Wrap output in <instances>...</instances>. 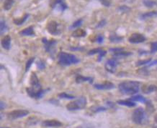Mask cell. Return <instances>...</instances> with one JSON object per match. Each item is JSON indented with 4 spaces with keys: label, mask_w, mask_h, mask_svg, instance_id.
Wrapping results in <instances>:
<instances>
[{
    "label": "cell",
    "mask_w": 157,
    "mask_h": 128,
    "mask_svg": "<svg viewBox=\"0 0 157 128\" xmlns=\"http://www.w3.org/2000/svg\"><path fill=\"white\" fill-rule=\"evenodd\" d=\"M140 82L137 81H125L118 85L119 90L124 95H135L139 91Z\"/></svg>",
    "instance_id": "cell-1"
},
{
    "label": "cell",
    "mask_w": 157,
    "mask_h": 128,
    "mask_svg": "<svg viewBox=\"0 0 157 128\" xmlns=\"http://www.w3.org/2000/svg\"><path fill=\"white\" fill-rule=\"evenodd\" d=\"M30 87L26 89V92L28 95L30 97L36 99L37 95L39 94L43 89L41 88V85L40 84V81L37 78L36 74L35 72H33L31 74V77H30Z\"/></svg>",
    "instance_id": "cell-2"
},
{
    "label": "cell",
    "mask_w": 157,
    "mask_h": 128,
    "mask_svg": "<svg viewBox=\"0 0 157 128\" xmlns=\"http://www.w3.org/2000/svg\"><path fill=\"white\" fill-rule=\"evenodd\" d=\"M58 64L62 66H70L71 65H76L80 62L79 59H78L74 54L61 51L58 55Z\"/></svg>",
    "instance_id": "cell-3"
},
{
    "label": "cell",
    "mask_w": 157,
    "mask_h": 128,
    "mask_svg": "<svg viewBox=\"0 0 157 128\" xmlns=\"http://www.w3.org/2000/svg\"><path fill=\"white\" fill-rule=\"evenodd\" d=\"M132 120L137 124H143L148 120V117L144 108L138 107L134 110L132 115Z\"/></svg>",
    "instance_id": "cell-4"
},
{
    "label": "cell",
    "mask_w": 157,
    "mask_h": 128,
    "mask_svg": "<svg viewBox=\"0 0 157 128\" xmlns=\"http://www.w3.org/2000/svg\"><path fill=\"white\" fill-rule=\"evenodd\" d=\"M87 99L84 97H80L77 99L71 101L67 104V109L69 111L82 110L86 107Z\"/></svg>",
    "instance_id": "cell-5"
},
{
    "label": "cell",
    "mask_w": 157,
    "mask_h": 128,
    "mask_svg": "<svg viewBox=\"0 0 157 128\" xmlns=\"http://www.w3.org/2000/svg\"><path fill=\"white\" fill-rule=\"evenodd\" d=\"M42 42L44 44V48H45L46 51L49 52L50 54L53 57L55 52H56V45L57 44V41L56 40H48L46 38H43Z\"/></svg>",
    "instance_id": "cell-6"
},
{
    "label": "cell",
    "mask_w": 157,
    "mask_h": 128,
    "mask_svg": "<svg viewBox=\"0 0 157 128\" xmlns=\"http://www.w3.org/2000/svg\"><path fill=\"white\" fill-rule=\"evenodd\" d=\"M28 114H29V111L26 110H15L9 113L7 116L11 120H16V119L25 117Z\"/></svg>",
    "instance_id": "cell-7"
},
{
    "label": "cell",
    "mask_w": 157,
    "mask_h": 128,
    "mask_svg": "<svg viewBox=\"0 0 157 128\" xmlns=\"http://www.w3.org/2000/svg\"><path fill=\"white\" fill-rule=\"evenodd\" d=\"M50 6L52 9H58V10L61 12H64L68 9L67 4L64 0H51Z\"/></svg>",
    "instance_id": "cell-8"
},
{
    "label": "cell",
    "mask_w": 157,
    "mask_h": 128,
    "mask_svg": "<svg viewBox=\"0 0 157 128\" xmlns=\"http://www.w3.org/2000/svg\"><path fill=\"white\" fill-rule=\"evenodd\" d=\"M48 32L53 35H58L61 34V30L59 29V24L56 21H51L48 23L46 26Z\"/></svg>",
    "instance_id": "cell-9"
},
{
    "label": "cell",
    "mask_w": 157,
    "mask_h": 128,
    "mask_svg": "<svg viewBox=\"0 0 157 128\" xmlns=\"http://www.w3.org/2000/svg\"><path fill=\"white\" fill-rule=\"evenodd\" d=\"M119 62L117 61V59L112 58L110 60H108L105 63V67L108 72L110 73H115L116 68H117V65H118Z\"/></svg>",
    "instance_id": "cell-10"
},
{
    "label": "cell",
    "mask_w": 157,
    "mask_h": 128,
    "mask_svg": "<svg viewBox=\"0 0 157 128\" xmlns=\"http://www.w3.org/2000/svg\"><path fill=\"white\" fill-rule=\"evenodd\" d=\"M145 36L139 33H134L133 35H131V37H129L128 40L132 44H139L142 43V42H145L146 41Z\"/></svg>",
    "instance_id": "cell-11"
},
{
    "label": "cell",
    "mask_w": 157,
    "mask_h": 128,
    "mask_svg": "<svg viewBox=\"0 0 157 128\" xmlns=\"http://www.w3.org/2000/svg\"><path fill=\"white\" fill-rule=\"evenodd\" d=\"M94 88L99 90H109L115 88V85L111 82L106 81L102 84H95L94 85Z\"/></svg>",
    "instance_id": "cell-12"
},
{
    "label": "cell",
    "mask_w": 157,
    "mask_h": 128,
    "mask_svg": "<svg viewBox=\"0 0 157 128\" xmlns=\"http://www.w3.org/2000/svg\"><path fill=\"white\" fill-rule=\"evenodd\" d=\"M42 126L43 127H58L62 126V123L58 120H47L42 122Z\"/></svg>",
    "instance_id": "cell-13"
},
{
    "label": "cell",
    "mask_w": 157,
    "mask_h": 128,
    "mask_svg": "<svg viewBox=\"0 0 157 128\" xmlns=\"http://www.w3.org/2000/svg\"><path fill=\"white\" fill-rule=\"evenodd\" d=\"M1 46L4 49L9 50L11 47V37L10 35H6L1 40Z\"/></svg>",
    "instance_id": "cell-14"
},
{
    "label": "cell",
    "mask_w": 157,
    "mask_h": 128,
    "mask_svg": "<svg viewBox=\"0 0 157 128\" xmlns=\"http://www.w3.org/2000/svg\"><path fill=\"white\" fill-rule=\"evenodd\" d=\"M19 35H22V36H35L33 26H28V27L22 30L21 32H19Z\"/></svg>",
    "instance_id": "cell-15"
},
{
    "label": "cell",
    "mask_w": 157,
    "mask_h": 128,
    "mask_svg": "<svg viewBox=\"0 0 157 128\" xmlns=\"http://www.w3.org/2000/svg\"><path fill=\"white\" fill-rule=\"evenodd\" d=\"M157 17V12L151 11L142 14V15L140 16V19H141V20H146V19H148L153 18V17Z\"/></svg>",
    "instance_id": "cell-16"
},
{
    "label": "cell",
    "mask_w": 157,
    "mask_h": 128,
    "mask_svg": "<svg viewBox=\"0 0 157 128\" xmlns=\"http://www.w3.org/2000/svg\"><path fill=\"white\" fill-rule=\"evenodd\" d=\"M157 90V87L155 85H145L143 87L142 91L145 94H150L151 92H155Z\"/></svg>",
    "instance_id": "cell-17"
},
{
    "label": "cell",
    "mask_w": 157,
    "mask_h": 128,
    "mask_svg": "<svg viewBox=\"0 0 157 128\" xmlns=\"http://www.w3.org/2000/svg\"><path fill=\"white\" fill-rule=\"evenodd\" d=\"M30 17L29 14H27V13L25 14L24 16H23L22 17H21V18L14 19L13 20L14 24H16V25H17V26L22 25V24H24V23L25 22V21L28 19V17Z\"/></svg>",
    "instance_id": "cell-18"
},
{
    "label": "cell",
    "mask_w": 157,
    "mask_h": 128,
    "mask_svg": "<svg viewBox=\"0 0 157 128\" xmlns=\"http://www.w3.org/2000/svg\"><path fill=\"white\" fill-rule=\"evenodd\" d=\"M93 79L90 77H84L82 75H77L76 77V83H82L84 82H89L90 84H92Z\"/></svg>",
    "instance_id": "cell-19"
},
{
    "label": "cell",
    "mask_w": 157,
    "mask_h": 128,
    "mask_svg": "<svg viewBox=\"0 0 157 128\" xmlns=\"http://www.w3.org/2000/svg\"><path fill=\"white\" fill-rule=\"evenodd\" d=\"M117 103L118 104H120V105L126 106L128 107H133L136 105V104L131 100H118Z\"/></svg>",
    "instance_id": "cell-20"
},
{
    "label": "cell",
    "mask_w": 157,
    "mask_h": 128,
    "mask_svg": "<svg viewBox=\"0 0 157 128\" xmlns=\"http://www.w3.org/2000/svg\"><path fill=\"white\" fill-rule=\"evenodd\" d=\"M87 32L84 29H77L74 30V32L72 33V36L74 37H84L86 36Z\"/></svg>",
    "instance_id": "cell-21"
},
{
    "label": "cell",
    "mask_w": 157,
    "mask_h": 128,
    "mask_svg": "<svg viewBox=\"0 0 157 128\" xmlns=\"http://www.w3.org/2000/svg\"><path fill=\"white\" fill-rule=\"evenodd\" d=\"M123 40V37L118 36L115 34H112L110 36V41L112 43H117V42H120Z\"/></svg>",
    "instance_id": "cell-22"
},
{
    "label": "cell",
    "mask_w": 157,
    "mask_h": 128,
    "mask_svg": "<svg viewBox=\"0 0 157 128\" xmlns=\"http://www.w3.org/2000/svg\"><path fill=\"white\" fill-rule=\"evenodd\" d=\"M130 100L131 101H137V102H143V103H146L147 102V99H146L145 97H143L142 95H135L131 97L130 98Z\"/></svg>",
    "instance_id": "cell-23"
},
{
    "label": "cell",
    "mask_w": 157,
    "mask_h": 128,
    "mask_svg": "<svg viewBox=\"0 0 157 128\" xmlns=\"http://www.w3.org/2000/svg\"><path fill=\"white\" fill-rule=\"evenodd\" d=\"M8 29L9 27L6 22L4 20H1V22H0V33H1V35H3L6 32H7Z\"/></svg>",
    "instance_id": "cell-24"
},
{
    "label": "cell",
    "mask_w": 157,
    "mask_h": 128,
    "mask_svg": "<svg viewBox=\"0 0 157 128\" xmlns=\"http://www.w3.org/2000/svg\"><path fill=\"white\" fill-rule=\"evenodd\" d=\"M14 2H15L14 0H5L4 2V5H3L4 10H6V11L11 10V8L14 4Z\"/></svg>",
    "instance_id": "cell-25"
},
{
    "label": "cell",
    "mask_w": 157,
    "mask_h": 128,
    "mask_svg": "<svg viewBox=\"0 0 157 128\" xmlns=\"http://www.w3.org/2000/svg\"><path fill=\"white\" fill-rule=\"evenodd\" d=\"M132 53L131 52H126V51H119V52H115L114 53V57L117 58H121V57H128L131 55Z\"/></svg>",
    "instance_id": "cell-26"
},
{
    "label": "cell",
    "mask_w": 157,
    "mask_h": 128,
    "mask_svg": "<svg viewBox=\"0 0 157 128\" xmlns=\"http://www.w3.org/2000/svg\"><path fill=\"white\" fill-rule=\"evenodd\" d=\"M143 3H144V4L148 8H152L154 6L157 5V3L156 1H153V0H144Z\"/></svg>",
    "instance_id": "cell-27"
},
{
    "label": "cell",
    "mask_w": 157,
    "mask_h": 128,
    "mask_svg": "<svg viewBox=\"0 0 157 128\" xmlns=\"http://www.w3.org/2000/svg\"><path fill=\"white\" fill-rule=\"evenodd\" d=\"M82 23H83V19H78V20L75 21V22L73 23L72 24H71V26H70V29H75V28L79 27L80 26L82 25Z\"/></svg>",
    "instance_id": "cell-28"
},
{
    "label": "cell",
    "mask_w": 157,
    "mask_h": 128,
    "mask_svg": "<svg viewBox=\"0 0 157 128\" xmlns=\"http://www.w3.org/2000/svg\"><path fill=\"white\" fill-rule=\"evenodd\" d=\"M58 97L61 99H75V97L73 95H68L67 93L66 92H61L58 95Z\"/></svg>",
    "instance_id": "cell-29"
},
{
    "label": "cell",
    "mask_w": 157,
    "mask_h": 128,
    "mask_svg": "<svg viewBox=\"0 0 157 128\" xmlns=\"http://www.w3.org/2000/svg\"><path fill=\"white\" fill-rule=\"evenodd\" d=\"M34 60H35V57H31L28 60V62H27L26 65H25V72H28V70L30 69V67H31L32 64L33 63Z\"/></svg>",
    "instance_id": "cell-30"
},
{
    "label": "cell",
    "mask_w": 157,
    "mask_h": 128,
    "mask_svg": "<svg viewBox=\"0 0 157 128\" xmlns=\"http://www.w3.org/2000/svg\"><path fill=\"white\" fill-rule=\"evenodd\" d=\"M37 67L39 70H43L46 67V62H44L43 60H39V61H37Z\"/></svg>",
    "instance_id": "cell-31"
},
{
    "label": "cell",
    "mask_w": 157,
    "mask_h": 128,
    "mask_svg": "<svg viewBox=\"0 0 157 128\" xmlns=\"http://www.w3.org/2000/svg\"><path fill=\"white\" fill-rule=\"evenodd\" d=\"M157 51V42H151V54H153V53Z\"/></svg>",
    "instance_id": "cell-32"
},
{
    "label": "cell",
    "mask_w": 157,
    "mask_h": 128,
    "mask_svg": "<svg viewBox=\"0 0 157 128\" xmlns=\"http://www.w3.org/2000/svg\"><path fill=\"white\" fill-rule=\"evenodd\" d=\"M151 62V59H149V60H141V61L137 62L136 65L137 66H141V65H145L149 64Z\"/></svg>",
    "instance_id": "cell-33"
},
{
    "label": "cell",
    "mask_w": 157,
    "mask_h": 128,
    "mask_svg": "<svg viewBox=\"0 0 157 128\" xmlns=\"http://www.w3.org/2000/svg\"><path fill=\"white\" fill-rule=\"evenodd\" d=\"M118 10L122 13H127V12L131 11V9H130L127 6H121L119 7Z\"/></svg>",
    "instance_id": "cell-34"
},
{
    "label": "cell",
    "mask_w": 157,
    "mask_h": 128,
    "mask_svg": "<svg viewBox=\"0 0 157 128\" xmlns=\"http://www.w3.org/2000/svg\"><path fill=\"white\" fill-rule=\"evenodd\" d=\"M107 110V108L105 107H102V106H99V107H94V109L92 110L94 111V113H100V112H105Z\"/></svg>",
    "instance_id": "cell-35"
},
{
    "label": "cell",
    "mask_w": 157,
    "mask_h": 128,
    "mask_svg": "<svg viewBox=\"0 0 157 128\" xmlns=\"http://www.w3.org/2000/svg\"><path fill=\"white\" fill-rule=\"evenodd\" d=\"M102 49H101V48H96V49H92V50H90V51H89L88 54L89 55H93V54H99V53L102 51Z\"/></svg>",
    "instance_id": "cell-36"
},
{
    "label": "cell",
    "mask_w": 157,
    "mask_h": 128,
    "mask_svg": "<svg viewBox=\"0 0 157 128\" xmlns=\"http://www.w3.org/2000/svg\"><path fill=\"white\" fill-rule=\"evenodd\" d=\"M76 128H94V126L93 125V124L84 123V124H81V125L78 126Z\"/></svg>",
    "instance_id": "cell-37"
},
{
    "label": "cell",
    "mask_w": 157,
    "mask_h": 128,
    "mask_svg": "<svg viewBox=\"0 0 157 128\" xmlns=\"http://www.w3.org/2000/svg\"><path fill=\"white\" fill-rule=\"evenodd\" d=\"M98 1H100V3L103 6L106 7H109L111 5V2H110V0H98Z\"/></svg>",
    "instance_id": "cell-38"
},
{
    "label": "cell",
    "mask_w": 157,
    "mask_h": 128,
    "mask_svg": "<svg viewBox=\"0 0 157 128\" xmlns=\"http://www.w3.org/2000/svg\"><path fill=\"white\" fill-rule=\"evenodd\" d=\"M146 107H147V109L149 111L151 112V113H153V110H154V107H153L152 103L150 102V101H147L146 102Z\"/></svg>",
    "instance_id": "cell-39"
},
{
    "label": "cell",
    "mask_w": 157,
    "mask_h": 128,
    "mask_svg": "<svg viewBox=\"0 0 157 128\" xmlns=\"http://www.w3.org/2000/svg\"><path fill=\"white\" fill-rule=\"evenodd\" d=\"M107 24V22L105 19H102V20L99 22V23L97 24V26H96V28H102L103 27V26H105V25H106Z\"/></svg>",
    "instance_id": "cell-40"
},
{
    "label": "cell",
    "mask_w": 157,
    "mask_h": 128,
    "mask_svg": "<svg viewBox=\"0 0 157 128\" xmlns=\"http://www.w3.org/2000/svg\"><path fill=\"white\" fill-rule=\"evenodd\" d=\"M106 53H107L106 51L103 50V49H102V51L99 53V57H98L97 61L98 62H100L101 60H102V58L103 57H105V55H106Z\"/></svg>",
    "instance_id": "cell-41"
},
{
    "label": "cell",
    "mask_w": 157,
    "mask_h": 128,
    "mask_svg": "<svg viewBox=\"0 0 157 128\" xmlns=\"http://www.w3.org/2000/svg\"><path fill=\"white\" fill-rule=\"evenodd\" d=\"M138 72L139 74H142V75H148V74H149V72H148V71L146 70V69L145 68L140 69V70H138Z\"/></svg>",
    "instance_id": "cell-42"
},
{
    "label": "cell",
    "mask_w": 157,
    "mask_h": 128,
    "mask_svg": "<svg viewBox=\"0 0 157 128\" xmlns=\"http://www.w3.org/2000/svg\"><path fill=\"white\" fill-rule=\"evenodd\" d=\"M96 40H97V42H98L99 44H102L103 42V41H104V37L102 35H98Z\"/></svg>",
    "instance_id": "cell-43"
},
{
    "label": "cell",
    "mask_w": 157,
    "mask_h": 128,
    "mask_svg": "<svg viewBox=\"0 0 157 128\" xmlns=\"http://www.w3.org/2000/svg\"><path fill=\"white\" fill-rule=\"evenodd\" d=\"M110 51H113V53H115V52H119V51H124V49L123 48H112V49H110Z\"/></svg>",
    "instance_id": "cell-44"
},
{
    "label": "cell",
    "mask_w": 157,
    "mask_h": 128,
    "mask_svg": "<svg viewBox=\"0 0 157 128\" xmlns=\"http://www.w3.org/2000/svg\"><path fill=\"white\" fill-rule=\"evenodd\" d=\"M70 49H71V50H72V51H76V50H83L84 48H83V47H74V48L71 47V48H70Z\"/></svg>",
    "instance_id": "cell-45"
},
{
    "label": "cell",
    "mask_w": 157,
    "mask_h": 128,
    "mask_svg": "<svg viewBox=\"0 0 157 128\" xmlns=\"http://www.w3.org/2000/svg\"><path fill=\"white\" fill-rule=\"evenodd\" d=\"M5 107H6V104H5L4 102H2V101H1V104H0V109H1V110H3Z\"/></svg>",
    "instance_id": "cell-46"
},
{
    "label": "cell",
    "mask_w": 157,
    "mask_h": 128,
    "mask_svg": "<svg viewBox=\"0 0 157 128\" xmlns=\"http://www.w3.org/2000/svg\"><path fill=\"white\" fill-rule=\"evenodd\" d=\"M157 65V60H154V61H153V62H150L149 64H148V66L151 67V66H153V65Z\"/></svg>",
    "instance_id": "cell-47"
},
{
    "label": "cell",
    "mask_w": 157,
    "mask_h": 128,
    "mask_svg": "<svg viewBox=\"0 0 157 128\" xmlns=\"http://www.w3.org/2000/svg\"><path fill=\"white\" fill-rule=\"evenodd\" d=\"M107 104H108V105L109 107H114L115 105H114V104L111 102H107Z\"/></svg>",
    "instance_id": "cell-48"
},
{
    "label": "cell",
    "mask_w": 157,
    "mask_h": 128,
    "mask_svg": "<svg viewBox=\"0 0 157 128\" xmlns=\"http://www.w3.org/2000/svg\"><path fill=\"white\" fill-rule=\"evenodd\" d=\"M154 121H155V122H156V123H157V115H156V116L154 117Z\"/></svg>",
    "instance_id": "cell-49"
},
{
    "label": "cell",
    "mask_w": 157,
    "mask_h": 128,
    "mask_svg": "<svg viewBox=\"0 0 157 128\" xmlns=\"http://www.w3.org/2000/svg\"><path fill=\"white\" fill-rule=\"evenodd\" d=\"M1 128H3V127H1ZM7 128H8V127H7Z\"/></svg>",
    "instance_id": "cell-50"
}]
</instances>
